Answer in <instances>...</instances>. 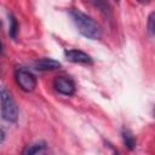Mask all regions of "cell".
Masks as SVG:
<instances>
[{
    "instance_id": "1",
    "label": "cell",
    "mask_w": 155,
    "mask_h": 155,
    "mask_svg": "<svg viewBox=\"0 0 155 155\" xmlns=\"http://www.w3.org/2000/svg\"><path fill=\"white\" fill-rule=\"evenodd\" d=\"M70 17L81 35L91 40H96L101 38V33H102L101 27L93 18H91L90 16H87L86 13L79 10H71Z\"/></svg>"
},
{
    "instance_id": "3",
    "label": "cell",
    "mask_w": 155,
    "mask_h": 155,
    "mask_svg": "<svg viewBox=\"0 0 155 155\" xmlns=\"http://www.w3.org/2000/svg\"><path fill=\"white\" fill-rule=\"evenodd\" d=\"M15 80L18 87L24 92H31L36 87V78L25 68H17L15 71Z\"/></svg>"
},
{
    "instance_id": "14",
    "label": "cell",
    "mask_w": 155,
    "mask_h": 155,
    "mask_svg": "<svg viewBox=\"0 0 155 155\" xmlns=\"http://www.w3.org/2000/svg\"><path fill=\"white\" fill-rule=\"evenodd\" d=\"M0 25H1V22H0Z\"/></svg>"
},
{
    "instance_id": "13",
    "label": "cell",
    "mask_w": 155,
    "mask_h": 155,
    "mask_svg": "<svg viewBox=\"0 0 155 155\" xmlns=\"http://www.w3.org/2000/svg\"><path fill=\"white\" fill-rule=\"evenodd\" d=\"M114 155H119V154H114Z\"/></svg>"
},
{
    "instance_id": "7",
    "label": "cell",
    "mask_w": 155,
    "mask_h": 155,
    "mask_svg": "<svg viewBox=\"0 0 155 155\" xmlns=\"http://www.w3.org/2000/svg\"><path fill=\"white\" fill-rule=\"evenodd\" d=\"M45 148H46V144L44 142H35L25 145L22 151V155H36L40 151H42Z\"/></svg>"
},
{
    "instance_id": "6",
    "label": "cell",
    "mask_w": 155,
    "mask_h": 155,
    "mask_svg": "<svg viewBox=\"0 0 155 155\" xmlns=\"http://www.w3.org/2000/svg\"><path fill=\"white\" fill-rule=\"evenodd\" d=\"M34 68L39 71H50L61 68V63L52 58H41L34 62Z\"/></svg>"
},
{
    "instance_id": "12",
    "label": "cell",
    "mask_w": 155,
    "mask_h": 155,
    "mask_svg": "<svg viewBox=\"0 0 155 155\" xmlns=\"http://www.w3.org/2000/svg\"><path fill=\"white\" fill-rule=\"evenodd\" d=\"M1 50H2V45H1V42H0V53H1Z\"/></svg>"
},
{
    "instance_id": "10",
    "label": "cell",
    "mask_w": 155,
    "mask_h": 155,
    "mask_svg": "<svg viewBox=\"0 0 155 155\" xmlns=\"http://www.w3.org/2000/svg\"><path fill=\"white\" fill-rule=\"evenodd\" d=\"M154 16H155V13L154 12H151L150 15H149V17H148V33L150 34V35H154V31H155V25H154Z\"/></svg>"
},
{
    "instance_id": "4",
    "label": "cell",
    "mask_w": 155,
    "mask_h": 155,
    "mask_svg": "<svg viewBox=\"0 0 155 155\" xmlns=\"http://www.w3.org/2000/svg\"><path fill=\"white\" fill-rule=\"evenodd\" d=\"M53 87L58 93L64 96H73L75 92V84L68 76H57L53 80Z\"/></svg>"
},
{
    "instance_id": "9",
    "label": "cell",
    "mask_w": 155,
    "mask_h": 155,
    "mask_svg": "<svg viewBox=\"0 0 155 155\" xmlns=\"http://www.w3.org/2000/svg\"><path fill=\"white\" fill-rule=\"evenodd\" d=\"M8 21H10V27H8V35L15 40L17 38V31H18V23L17 19L12 13L8 15Z\"/></svg>"
},
{
    "instance_id": "8",
    "label": "cell",
    "mask_w": 155,
    "mask_h": 155,
    "mask_svg": "<svg viewBox=\"0 0 155 155\" xmlns=\"http://www.w3.org/2000/svg\"><path fill=\"white\" fill-rule=\"evenodd\" d=\"M121 136H122V140H124L125 147L128 150H133L136 148V139H134L133 134L131 133V131L124 127L122 128V132H121Z\"/></svg>"
},
{
    "instance_id": "5",
    "label": "cell",
    "mask_w": 155,
    "mask_h": 155,
    "mask_svg": "<svg viewBox=\"0 0 155 155\" xmlns=\"http://www.w3.org/2000/svg\"><path fill=\"white\" fill-rule=\"evenodd\" d=\"M64 56L67 58V61L71 62V63H81V64H92L93 61L92 58L85 53L84 51L80 50H67L64 51Z\"/></svg>"
},
{
    "instance_id": "2",
    "label": "cell",
    "mask_w": 155,
    "mask_h": 155,
    "mask_svg": "<svg viewBox=\"0 0 155 155\" xmlns=\"http://www.w3.org/2000/svg\"><path fill=\"white\" fill-rule=\"evenodd\" d=\"M0 109L1 116L5 121L16 122L18 119V107L12 98L11 93L2 86H0Z\"/></svg>"
},
{
    "instance_id": "11",
    "label": "cell",
    "mask_w": 155,
    "mask_h": 155,
    "mask_svg": "<svg viewBox=\"0 0 155 155\" xmlns=\"http://www.w3.org/2000/svg\"><path fill=\"white\" fill-rule=\"evenodd\" d=\"M5 139V132L2 130H0V143H2Z\"/></svg>"
}]
</instances>
